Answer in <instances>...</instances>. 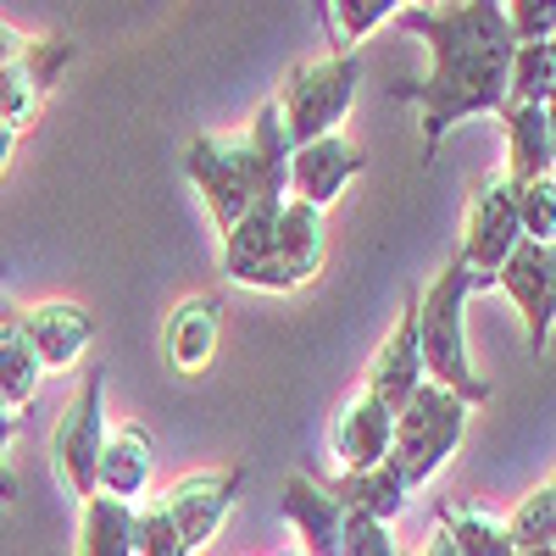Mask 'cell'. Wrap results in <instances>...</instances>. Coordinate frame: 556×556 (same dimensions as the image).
Masks as SVG:
<instances>
[{
    "mask_svg": "<svg viewBox=\"0 0 556 556\" xmlns=\"http://www.w3.org/2000/svg\"><path fill=\"white\" fill-rule=\"evenodd\" d=\"M540 556H556V551H540Z\"/></svg>",
    "mask_w": 556,
    "mask_h": 556,
    "instance_id": "cell-38",
    "label": "cell"
},
{
    "mask_svg": "<svg viewBox=\"0 0 556 556\" xmlns=\"http://www.w3.org/2000/svg\"><path fill=\"white\" fill-rule=\"evenodd\" d=\"M506 545H513V556H540V551H556V484H534L518 513L506 518Z\"/></svg>",
    "mask_w": 556,
    "mask_h": 556,
    "instance_id": "cell-24",
    "label": "cell"
},
{
    "mask_svg": "<svg viewBox=\"0 0 556 556\" xmlns=\"http://www.w3.org/2000/svg\"><path fill=\"white\" fill-rule=\"evenodd\" d=\"M245 490V468H206V473H190V479H178L167 484L162 506H167V518L178 523V540L184 551H206L212 534L228 523V513H235V501Z\"/></svg>",
    "mask_w": 556,
    "mask_h": 556,
    "instance_id": "cell-10",
    "label": "cell"
},
{
    "mask_svg": "<svg viewBox=\"0 0 556 556\" xmlns=\"http://www.w3.org/2000/svg\"><path fill=\"white\" fill-rule=\"evenodd\" d=\"M495 290L513 295V306L523 312V329H529V351L545 356L551 323H556V251L540 240H518L513 256L495 267Z\"/></svg>",
    "mask_w": 556,
    "mask_h": 556,
    "instance_id": "cell-12",
    "label": "cell"
},
{
    "mask_svg": "<svg viewBox=\"0 0 556 556\" xmlns=\"http://www.w3.org/2000/svg\"><path fill=\"white\" fill-rule=\"evenodd\" d=\"M440 529L462 556H513L506 523L479 501H440Z\"/></svg>",
    "mask_w": 556,
    "mask_h": 556,
    "instance_id": "cell-22",
    "label": "cell"
},
{
    "mask_svg": "<svg viewBox=\"0 0 556 556\" xmlns=\"http://www.w3.org/2000/svg\"><path fill=\"white\" fill-rule=\"evenodd\" d=\"M506 28L513 39H551L556 34V0H506Z\"/></svg>",
    "mask_w": 556,
    "mask_h": 556,
    "instance_id": "cell-30",
    "label": "cell"
},
{
    "mask_svg": "<svg viewBox=\"0 0 556 556\" xmlns=\"http://www.w3.org/2000/svg\"><path fill=\"white\" fill-rule=\"evenodd\" d=\"M73 62V39L67 34H45V39H23V51L12 62H0V123H7L12 134H23L45 96L56 89V78L67 73Z\"/></svg>",
    "mask_w": 556,
    "mask_h": 556,
    "instance_id": "cell-9",
    "label": "cell"
},
{
    "mask_svg": "<svg viewBox=\"0 0 556 556\" xmlns=\"http://www.w3.org/2000/svg\"><path fill=\"white\" fill-rule=\"evenodd\" d=\"M101 445H106V362H89L78 395L67 401L62 424H56V473L67 479L78 501L96 495Z\"/></svg>",
    "mask_w": 556,
    "mask_h": 556,
    "instance_id": "cell-6",
    "label": "cell"
},
{
    "mask_svg": "<svg viewBox=\"0 0 556 556\" xmlns=\"http://www.w3.org/2000/svg\"><path fill=\"white\" fill-rule=\"evenodd\" d=\"M323 256H329V212H317V206L285 195L278 223H273L267 262L251 273L245 290H301L306 278L323 267Z\"/></svg>",
    "mask_w": 556,
    "mask_h": 556,
    "instance_id": "cell-7",
    "label": "cell"
},
{
    "mask_svg": "<svg viewBox=\"0 0 556 556\" xmlns=\"http://www.w3.org/2000/svg\"><path fill=\"white\" fill-rule=\"evenodd\" d=\"M479 290H495L490 273H473L462 267L456 256L429 278L424 295H412V312H417V356H424V379L462 395L468 406H484L495 390L490 379L473 367V351H468V295Z\"/></svg>",
    "mask_w": 556,
    "mask_h": 556,
    "instance_id": "cell-3",
    "label": "cell"
},
{
    "mask_svg": "<svg viewBox=\"0 0 556 556\" xmlns=\"http://www.w3.org/2000/svg\"><path fill=\"white\" fill-rule=\"evenodd\" d=\"M367 390H374L390 412L406 406V395L424 384V356H417V312H412V295L395 317V329L384 334V345L374 351V362H367Z\"/></svg>",
    "mask_w": 556,
    "mask_h": 556,
    "instance_id": "cell-17",
    "label": "cell"
},
{
    "mask_svg": "<svg viewBox=\"0 0 556 556\" xmlns=\"http://www.w3.org/2000/svg\"><path fill=\"white\" fill-rule=\"evenodd\" d=\"M556 84V39H523L506 67V106H534L551 101Z\"/></svg>",
    "mask_w": 556,
    "mask_h": 556,
    "instance_id": "cell-25",
    "label": "cell"
},
{
    "mask_svg": "<svg viewBox=\"0 0 556 556\" xmlns=\"http://www.w3.org/2000/svg\"><path fill=\"white\" fill-rule=\"evenodd\" d=\"M17 424H23V412H12V406H0V501H17V479L7 473V445H12Z\"/></svg>",
    "mask_w": 556,
    "mask_h": 556,
    "instance_id": "cell-31",
    "label": "cell"
},
{
    "mask_svg": "<svg viewBox=\"0 0 556 556\" xmlns=\"http://www.w3.org/2000/svg\"><path fill=\"white\" fill-rule=\"evenodd\" d=\"M134 556H190L178 540V523L167 518V506H134Z\"/></svg>",
    "mask_w": 556,
    "mask_h": 556,
    "instance_id": "cell-28",
    "label": "cell"
},
{
    "mask_svg": "<svg viewBox=\"0 0 556 556\" xmlns=\"http://www.w3.org/2000/svg\"><path fill=\"white\" fill-rule=\"evenodd\" d=\"M367 173V151H356L345 134H317L306 146H290V162H285V195L290 201H306L317 212H329L345 184Z\"/></svg>",
    "mask_w": 556,
    "mask_h": 556,
    "instance_id": "cell-11",
    "label": "cell"
},
{
    "mask_svg": "<svg viewBox=\"0 0 556 556\" xmlns=\"http://www.w3.org/2000/svg\"><path fill=\"white\" fill-rule=\"evenodd\" d=\"M345 513H362V518H379V523H395L401 506L412 501V490L401 484V473L390 468V462H374V468H345L340 479L323 484Z\"/></svg>",
    "mask_w": 556,
    "mask_h": 556,
    "instance_id": "cell-20",
    "label": "cell"
},
{
    "mask_svg": "<svg viewBox=\"0 0 556 556\" xmlns=\"http://www.w3.org/2000/svg\"><path fill=\"white\" fill-rule=\"evenodd\" d=\"M17 329L34 345L39 367H73L89 345H96V317L78 301H39V306L17 312Z\"/></svg>",
    "mask_w": 556,
    "mask_h": 556,
    "instance_id": "cell-13",
    "label": "cell"
},
{
    "mask_svg": "<svg viewBox=\"0 0 556 556\" xmlns=\"http://www.w3.org/2000/svg\"><path fill=\"white\" fill-rule=\"evenodd\" d=\"M362 84V62L351 56H317V62H295L285 89H278V117H285L290 146H306L317 134H340V123L351 117Z\"/></svg>",
    "mask_w": 556,
    "mask_h": 556,
    "instance_id": "cell-5",
    "label": "cell"
},
{
    "mask_svg": "<svg viewBox=\"0 0 556 556\" xmlns=\"http://www.w3.org/2000/svg\"><path fill=\"white\" fill-rule=\"evenodd\" d=\"M285 162H290V134L278 117V101H267L245 134H195L184 146V173L201 190L217 235L235 228L262 201H285Z\"/></svg>",
    "mask_w": 556,
    "mask_h": 556,
    "instance_id": "cell-2",
    "label": "cell"
},
{
    "mask_svg": "<svg viewBox=\"0 0 556 556\" xmlns=\"http://www.w3.org/2000/svg\"><path fill=\"white\" fill-rule=\"evenodd\" d=\"M23 51V34L17 28H7V23H0V62H12Z\"/></svg>",
    "mask_w": 556,
    "mask_h": 556,
    "instance_id": "cell-32",
    "label": "cell"
},
{
    "mask_svg": "<svg viewBox=\"0 0 556 556\" xmlns=\"http://www.w3.org/2000/svg\"><path fill=\"white\" fill-rule=\"evenodd\" d=\"M217 334H223V306L212 295H190L167 312V329H162V351H167V367L184 379H195L212 367L217 356Z\"/></svg>",
    "mask_w": 556,
    "mask_h": 556,
    "instance_id": "cell-14",
    "label": "cell"
},
{
    "mask_svg": "<svg viewBox=\"0 0 556 556\" xmlns=\"http://www.w3.org/2000/svg\"><path fill=\"white\" fill-rule=\"evenodd\" d=\"M278 513H285L301 534V556H340V529H345V506L306 473H290L278 490Z\"/></svg>",
    "mask_w": 556,
    "mask_h": 556,
    "instance_id": "cell-15",
    "label": "cell"
},
{
    "mask_svg": "<svg viewBox=\"0 0 556 556\" xmlns=\"http://www.w3.org/2000/svg\"><path fill=\"white\" fill-rule=\"evenodd\" d=\"M513 206H518V228H523V240L551 245V235H556V184H551V178L513 184Z\"/></svg>",
    "mask_w": 556,
    "mask_h": 556,
    "instance_id": "cell-27",
    "label": "cell"
},
{
    "mask_svg": "<svg viewBox=\"0 0 556 556\" xmlns=\"http://www.w3.org/2000/svg\"><path fill=\"white\" fill-rule=\"evenodd\" d=\"M7 273H12V267H7V256H0V278H7Z\"/></svg>",
    "mask_w": 556,
    "mask_h": 556,
    "instance_id": "cell-37",
    "label": "cell"
},
{
    "mask_svg": "<svg viewBox=\"0 0 556 556\" xmlns=\"http://www.w3.org/2000/svg\"><path fill=\"white\" fill-rule=\"evenodd\" d=\"M39 379H45V367H39L34 345L23 340V329H17V312H12L7 323H0V406H12V412L34 406Z\"/></svg>",
    "mask_w": 556,
    "mask_h": 556,
    "instance_id": "cell-23",
    "label": "cell"
},
{
    "mask_svg": "<svg viewBox=\"0 0 556 556\" xmlns=\"http://www.w3.org/2000/svg\"><path fill=\"white\" fill-rule=\"evenodd\" d=\"M12 146H17V134L0 123V173H7V162H12Z\"/></svg>",
    "mask_w": 556,
    "mask_h": 556,
    "instance_id": "cell-34",
    "label": "cell"
},
{
    "mask_svg": "<svg viewBox=\"0 0 556 556\" xmlns=\"http://www.w3.org/2000/svg\"><path fill=\"white\" fill-rule=\"evenodd\" d=\"M395 28L429 45V73L417 84H395V96L424 117V162L440 156V139L468 123L495 117L506 106V67L518 39L506 28L501 0H462V7H401Z\"/></svg>",
    "mask_w": 556,
    "mask_h": 556,
    "instance_id": "cell-1",
    "label": "cell"
},
{
    "mask_svg": "<svg viewBox=\"0 0 556 556\" xmlns=\"http://www.w3.org/2000/svg\"><path fill=\"white\" fill-rule=\"evenodd\" d=\"M73 556H134V506L117 495H84Z\"/></svg>",
    "mask_w": 556,
    "mask_h": 556,
    "instance_id": "cell-21",
    "label": "cell"
},
{
    "mask_svg": "<svg viewBox=\"0 0 556 556\" xmlns=\"http://www.w3.org/2000/svg\"><path fill=\"white\" fill-rule=\"evenodd\" d=\"M417 556H462V551H456V545L445 540V529H434V534H429V545L417 551Z\"/></svg>",
    "mask_w": 556,
    "mask_h": 556,
    "instance_id": "cell-33",
    "label": "cell"
},
{
    "mask_svg": "<svg viewBox=\"0 0 556 556\" xmlns=\"http://www.w3.org/2000/svg\"><path fill=\"white\" fill-rule=\"evenodd\" d=\"M401 7H440V0H401Z\"/></svg>",
    "mask_w": 556,
    "mask_h": 556,
    "instance_id": "cell-35",
    "label": "cell"
},
{
    "mask_svg": "<svg viewBox=\"0 0 556 556\" xmlns=\"http://www.w3.org/2000/svg\"><path fill=\"white\" fill-rule=\"evenodd\" d=\"M340 556H401V551H395L390 523H379V518H362V513H345V529H340Z\"/></svg>",
    "mask_w": 556,
    "mask_h": 556,
    "instance_id": "cell-29",
    "label": "cell"
},
{
    "mask_svg": "<svg viewBox=\"0 0 556 556\" xmlns=\"http://www.w3.org/2000/svg\"><path fill=\"white\" fill-rule=\"evenodd\" d=\"M317 7H323V0H317Z\"/></svg>",
    "mask_w": 556,
    "mask_h": 556,
    "instance_id": "cell-39",
    "label": "cell"
},
{
    "mask_svg": "<svg viewBox=\"0 0 556 556\" xmlns=\"http://www.w3.org/2000/svg\"><path fill=\"white\" fill-rule=\"evenodd\" d=\"M323 17H329V39H334V56H351L356 45L384 28L395 12H401V0H323L317 7Z\"/></svg>",
    "mask_w": 556,
    "mask_h": 556,
    "instance_id": "cell-26",
    "label": "cell"
},
{
    "mask_svg": "<svg viewBox=\"0 0 556 556\" xmlns=\"http://www.w3.org/2000/svg\"><path fill=\"white\" fill-rule=\"evenodd\" d=\"M390 429H395V412L362 384V390L334 412L329 445H334V456L345 462V468H374V462H384V451H390Z\"/></svg>",
    "mask_w": 556,
    "mask_h": 556,
    "instance_id": "cell-16",
    "label": "cell"
},
{
    "mask_svg": "<svg viewBox=\"0 0 556 556\" xmlns=\"http://www.w3.org/2000/svg\"><path fill=\"white\" fill-rule=\"evenodd\" d=\"M7 317H12V306H7V301H0V323H7Z\"/></svg>",
    "mask_w": 556,
    "mask_h": 556,
    "instance_id": "cell-36",
    "label": "cell"
},
{
    "mask_svg": "<svg viewBox=\"0 0 556 556\" xmlns=\"http://www.w3.org/2000/svg\"><path fill=\"white\" fill-rule=\"evenodd\" d=\"M495 117H501V128H506V184L551 178V162H556L551 101H534V106H501Z\"/></svg>",
    "mask_w": 556,
    "mask_h": 556,
    "instance_id": "cell-18",
    "label": "cell"
},
{
    "mask_svg": "<svg viewBox=\"0 0 556 556\" xmlns=\"http://www.w3.org/2000/svg\"><path fill=\"white\" fill-rule=\"evenodd\" d=\"M151 462H156V440H151L146 424H117V429H106V445H101V462H96V490H101V495H117V501L146 495Z\"/></svg>",
    "mask_w": 556,
    "mask_h": 556,
    "instance_id": "cell-19",
    "label": "cell"
},
{
    "mask_svg": "<svg viewBox=\"0 0 556 556\" xmlns=\"http://www.w3.org/2000/svg\"><path fill=\"white\" fill-rule=\"evenodd\" d=\"M468 417H473L468 401L429 379L406 395V406L395 412V429H390V451H384V462L401 473L406 490H424L456 456L462 434H468Z\"/></svg>",
    "mask_w": 556,
    "mask_h": 556,
    "instance_id": "cell-4",
    "label": "cell"
},
{
    "mask_svg": "<svg viewBox=\"0 0 556 556\" xmlns=\"http://www.w3.org/2000/svg\"><path fill=\"white\" fill-rule=\"evenodd\" d=\"M518 240H523V228H518V206H513V184H506V173L479 178L473 195H468V217H462L456 262L495 278V267L513 256Z\"/></svg>",
    "mask_w": 556,
    "mask_h": 556,
    "instance_id": "cell-8",
    "label": "cell"
}]
</instances>
